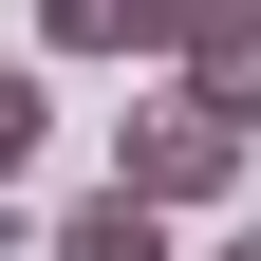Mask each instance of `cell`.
Returning a JSON list of instances; mask_svg holds the SVG:
<instances>
[{
	"label": "cell",
	"mask_w": 261,
	"mask_h": 261,
	"mask_svg": "<svg viewBox=\"0 0 261 261\" xmlns=\"http://www.w3.org/2000/svg\"><path fill=\"white\" fill-rule=\"evenodd\" d=\"M243 149H261V130H224L205 93L112 112V187H130V205H224V187H243Z\"/></svg>",
	"instance_id": "cell-1"
},
{
	"label": "cell",
	"mask_w": 261,
	"mask_h": 261,
	"mask_svg": "<svg viewBox=\"0 0 261 261\" xmlns=\"http://www.w3.org/2000/svg\"><path fill=\"white\" fill-rule=\"evenodd\" d=\"M187 93H205L224 130H261V0H205V19H187V56H168Z\"/></svg>",
	"instance_id": "cell-2"
},
{
	"label": "cell",
	"mask_w": 261,
	"mask_h": 261,
	"mask_svg": "<svg viewBox=\"0 0 261 261\" xmlns=\"http://www.w3.org/2000/svg\"><path fill=\"white\" fill-rule=\"evenodd\" d=\"M187 19H205V0H38L56 56H187Z\"/></svg>",
	"instance_id": "cell-3"
},
{
	"label": "cell",
	"mask_w": 261,
	"mask_h": 261,
	"mask_svg": "<svg viewBox=\"0 0 261 261\" xmlns=\"http://www.w3.org/2000/svg\"><path fill=\"white\" fill-rule=\"evenodd\" d=\"M38 261H168V205H130V187H75Z\"/></svg>",
	"instance_id": "cell-4"
},
{
	"label": "cell",
	"mask_w": 261,
	"mask_h": 261,
	"mask_svg": "<svg viewBox=\"0 0 261 261\" xmlns=\"http://www.w3.org/2000/svg\"><path fill=\"white\" fill-rule=\"evenodd\" d=\"M38 130H56V93H38V56H0V187L38 168Z\"/></svg>",
	"instance_id": "cell-5"
},
{
	"label": "cell",
	"mask_w": 261,
	"mask_h": 261,
	"mask_svg": "<svg viewBox=\"0 0 261 261\" xmlns=\"http://www.w3.org/2000/svg\"><path fill=\"white\" fill-rule=\"evenodd\" d=\"M224 261H261V224H224Z\"/></svg>",
	"instance_id": "cell-6"
}]
</instances>
